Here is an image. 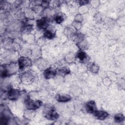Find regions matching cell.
I'll use <instances>...</instances> for the list:
<instances>
[{"mask_svg":"<svg viewBox=\"0 0 125 125\" xmlns=\"http://www.w3.org/2000/svg\"><path fill=\"white\" fill-rule=\"evenodd\" d=\"M17 64L15 63H11L2 66L1 71V75L3 77L7 76L8 75H12L16 72Z\"/></svg>","mask_w":125,"mask_h":125,"instance_id":"obj_1","label":"cell"},{"mask_svg":"<svg viewBox=\"0 0 125 125\" xmlns=\"http://www.w3.org/2000/svg\"><path fill=\"white\" fill-rule=\"evenodd\" d=\"M25 104L27 109L33 110L38 108L42 105V103L39 100L34 101L28 99L25 101Z\"/></svg>","mask_w":125,"mask_h":125,"instance_id":"obj_2","label":"cell"},{"mask_svg":"<svg viewBox=\"0 0 125 125\" xmlns=\"http://www.w3.org/2000/svg\"><path fill=\"white\" fill-rule=\"evenodd\" d=\"M19 67L20 69L22 70L31 66L32 63L31 60L25 57H21L18 60Z\"/></svg>","mask_w":125,"mask_h":125,"instance_id":"obj_3","label":"cell"},{"mask_svg":"<svg viewBox=\"0 0 125 125\" xmlns=\"http://www.w3.org/2000/svg\"><path fill=\"white\" fill-rule=\"evenodd\" d=\"M47 111L45 112V116L49 120H56L59 117L57 112L53 108H48Z\"/></svg>","mask_w":125,"mask_h":125,"instance_id":"obj_4","label":"cell"},{"mask_svg":"<svg viewBox=\"0 0 125 125\" xmlns=\"http://www.w3.org/2000/svg\"><path fill=\"white\" fill-rule=\"evenodd\" d=\"M21 79L23 83L28 84L32 83V82L33 81L34 77L31 73L26 72L23 74L21 77Z\"/></svg>","mask_w":125,"mask_h":125,"instance_id":"obj_5","label":"cell"},{"mask_svg":"<svg viewBox=\"0 0 125 125\" xmlns=\"http://www.w3.org/2000/svg\"><path fill=\"white\" fill-rule=\"evenodd\" d=\"M20 95V92L19 90L14 88L10 89L8 92V97L11 100L17 99Z\"/></svg>","mask_w":125,"mask_h":125,"instance_id":"obj_6","label":"cell"},{"mask_svg":"<svg viewBox=\"0 0 125 125\" xmlns=\"http://www.w3.org/2000/svg\"><path fill=\"white\" fill-rule=\"evenodd\" d=\"M37 24L40 29H45L48 27V20L46 18H43L37 21Z\"/></svg>","mask_w":125,"mask_h":125,"instance_id":"obj_7","label":"cell"},{"mask_svg":"<svg viewBox=\"0 0 125 125\" xmlns=\"http://www.w3.org/2000/svg\"><path fill=\"white\" fill-rule=\"evenodd\" d=\"M56 74V71L50 67L46 69L44 71V75L46 79L53 78L55 76Z\"/></svg>","mask_w":125,"mask_h":125,"instance_id":"obj_8","label":"cell"},{"mask_svg":"<svg viewBox=\"0 0 125 125\" xmlns=\"http://www.w3.org/2000/svg\"><path fill=\"white\" fill-rule=\"evenodd\" d=\"M86 108L88 112L94 113L97 110V107L95 102L93 101L88 102L86 104Z\"/></svg>","mask_w":125,"mask_h":125,"instance_id":"obj_9","label":"cell"},{"mask_svg":"<svg viewBox=\"0 0 125 125\" xmlns=\"http://www.w3.org/2000/svg\"><path fill=\"white\" fill-rule=\"evenodd\" d=\"M95 117L99 120H104L108 116V113L106 112L99 110H96L94 113Z\"/></svg>","mask_w":125,"mask_h":125,"instance_id":"obj_10","label":"cell"},{"mask_svg":"<svg viewBox=\"0 0 125 125\" xmlns=\"http://www.w3.org/2000/svg\"><path fill=\"white\" fill-rule=\"evenodd\" d=\"M77 57L82 62H85L88 60V56L87 54L83 51H80L77 54Z\"/></svg>","mask_w":125,"mask_h":125,"instance_id":"obj_11","label":"cell"},{"mask_svg":"<svg viewBox=\"0 0 125 125\" xmlns=\"http://www.w3.org/2000/svg\"><path fill=\"white\" fill-rule=\"evenodd\" d=\"M57 101L60 102H66L70 101L71 100V97L68 95H58L56 97Z\"/></svg>","mask_w":125,"mask_h":125,"instance_id":"obj_12","label":"cell"},{"mask_svg":"<svg viewBox=\"0 0 125 125\" xmlns=\"http://www.w3.org/2000/svg\"><path fill=\"white\" fill-rule=\"evenodd\" d=\"M87 68L89 71L93 73L97 72L99 70L98 66L97 65H96L94 63L92 62H89L87 64Z\"/></svg>","mask_w":125,"mask_h":125,"instance_id":"obj_13","label":"cell"},{"mask_svg":"<svg viewBox=\"0 0 125 125\" xmlns=\"http://www.w3.org/2000/svg\"><path fill=\"white\" fill-rule=\"evenodd\" d=\"M64 19V16L63 15V14L62 13L58 14L57 15H56L55 17V21L56 22L59 24L61 23L62 22Z\"/></svg>","mask_w":125,"mask_h":125,"instance_id":"obj_14","label":"cell"},{"mask_svg":"<svg viewBox=\"0 0 125 125\" xmlns=\"http://www.w3.org/2000/svg\"><path fill=\"white\" fill-rule=\"evenodd\" d=\"M54 34L53 32L50 30H46L44 33V36L49 39H51L53 38Z\"/></svg>","mask_w":125,"mask_h":125,"instance_id":"obj_15","label":"cell"},{"mask_svg":"<svg viewBox=\"0 0 125 125\" xmlns=\"http://www.w3.org/2000/svg\"><path fill=\"white\" fill-rule=\"evenodd\" d=\"M114 119L115 122L120 123L124 121V116L123 115L121 114H117L114 117Z\"/></svg>","mask_w":125,"mask_h":125,"instance_id":"obj_16","label":"cell"},{"mask_svg":"<svg viewBox=\"0 0 125 125\" xmlns=\"http://www.w3.org/2000/svg\"><path fill=\"white\" fill-rule=\"evenodd\" d=\"M58 72H59V74L62 75H62H66V74H67L69 73V70L67 68H61V69H60L58 70Z\"/></svg>","mask_w":125,"mask_h":125,"instance_id":"obj_17","label":"cell"},{"mask_svg":"<svg viewBox=\"0 0 125 125\" xmlns=\"http://www.w3.org/2000/svg\"><path fill=\"white\" fill-rule=\"evenodd\" d=\"M79 2L80 3V4L83 5V4H85L87 3L88 1H85V0H83V1H80Z\"/></svg>","mask_w":125,"mask_h":125,"instance_id":"obj_18","label":"cell"}]
</instances>
